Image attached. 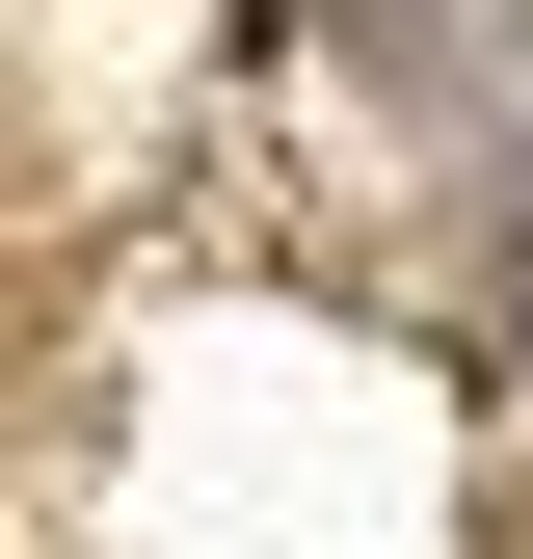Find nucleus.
Returning <instances> with one entry per match:
<instances>
[]
</instances>
